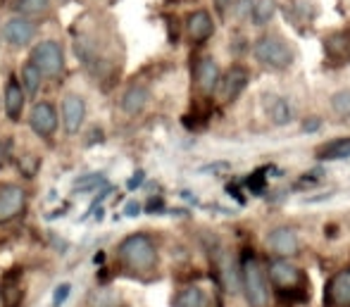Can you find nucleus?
Returning a JSON list of instances; mask_svg holds the SVG:
<instances>
[{
	"label": "nucleus",
	"mask_w": 350,
	"mask_h": 307,
	"mask_svg": "<svg viewBox=\"0 0 350 307\" xmlns=\"http://www.w3.org/2000/svg\"><path fill=\"white\" fill-rule=\"evenodd\" d=\"M241 284H243V295L248 300L250 307H267L269 303V286H267V274H265L260 260L253 252H245L239 267Z\"/></svg>",
	"instance_id": "obj_1"
},
{
	"label": "nucleus",
	"mask_w": 350,
	"mask_h": 307,
	"mask_svg": "<svg viewBox=\"0 0 350 307\" xmlns=\"http://www.w3.org/2000/svg\"><path fill=\"white\" fill-rule=\"evenodd\" d=\"M120 260L129 267L131 271H152L157 265V248L148 234H131L117 248Z\"/></svg>",
	"instance_id": "obj_2"
},
{
	"label": "nucleus",
	"mask_w": 350,
	"mask_h": 307,
	"mask_svg": "<svg viewBox=\"0 0 350 307\" xmlns=\"http://www.w3.org/2000/svg\"><path fill=\"white\" fill-rule=\"evenodd\" d=\"M253 53L255 60L267 69H277L279 72V69H288L293 64V48L281 36H274V34L260 36L253 46Z\"/></svg>",
	"instance_id": "obj_3"
},
{
	"label": "nucleus",
	"mask_w": 350,
	"mask_h": 307,
	"mask_svg": "<svg viewBox=\"0 0 350 307\" xmlns=\"http://www.w3.org/2000/svg\"><path fill=\"white\" fill-rule=\"evenodd\" d=\"M29 62H31L43 77H57V74H62V69H65V53H62L60 43L48 38V41H41L33 46Z\"/></svg>",
	"instance_id": "obj_4"
},
{
	"label": "nucleus",
	"mask_w": 350,
	"mask_h": 307,
	"mask_svg": "<svg viewBox=\"0 0 350 307\" xmlns=\"http://www.w3.org/2000/svg\"><path fill=\"white\" fill-rule=\"evenodd\" d=\"M27 207V191L17 184L0 186V224H8Z\"/></svg>",
	"instance_id": "obj_5"
},
{
	"label": "nucleus",
	"mask_w": 350,
	"mask_h": 307,
	"mask_svg": "<svg viewBox=\"0 0 350 307\" xmlns=\"http://www.w3.org/2000/svg\"><path fill=\"white\" fill-rule=\"evenodd\" d=\"M33 36H36V24H33L29 17H24V14H14V17H10L3 27V38L12 48L29 46V43L33 41Z\"/></svg>",
	"instance_id": "obj_6"
},
{
	"label": "nucleus",
	"mask_w": 350,
	"mask_h": 307,
	"mask_svg": "<svg viewBox=\"0 0 350 307\" xmlns=\"http://www.w3.org/2000/svg\"><path fill=\"white\" fill-rule=\"evenodd\" d=\"M29 126L38 138H51L57 129V112L51 103H36L29 112Z\"/></svg>",
	"instance_id": "obj_7"
},
{
	"label": "nucleus",
	"mask_w": 350,
	"mask_h": 307,
	"mask_svg": "<svg viewBox=\"0 0 350 307\" xmlns=\"http://www.w3.org/2000/svg\"><path fill=\"white\" fill-rule=\"evenodd\" d=\"M83 122H86V101L79 93H67L62 101V126L65 131L74 136L81 131Z\"/></svg>",
	"instance_id": "obj_8"
},
{
	"label": "nucleus",
	"mask_w": 350,
	"mask_h": 307,
	"mask_svg": "<svg viewBox=\"0 0 350 307\" xmlns=\"http://www.w3.org/2000/svg\"><path fill=\"white\" fill-rule=\"evenodd\" d=\"M245 86H248V72H245V67L234 64V67H229L219 77L217 91H219V96H221V101H224V103H234L236 98L245 91Z\"/></svg>",
	"instance_id": "obj_9"
},
{
	"label": "nucleus",
	"mask_w": 350,
	"mask_h": 307,
	"mask_svg": "<svg viewBox=\"0 0 350 307\" xmlns=\"http://www.w3.org/2000/svg\"><path fill=\"white\" fill-rule=\"evenodd\" d=\"M267 245L279 257H291L298 252V234L291 226H274L267 236Z\"/></svg>",
	"instance_id": "obj_10"
},
{
	"label": "nucleus",
	"mask_w": 350,
	"mask_h": 307,
	"mask_svg": "<svg viewBox=\"0 0 350 307\" xmlns=\"http://www.w3.org/2000/svg\"><path fill=\"white\" fill-rule=\"evenodd\" d=\"M269 281L277 286L279 291H293L298 286V279H300V269L295 265H291L288 260H274L269 265V271H267Z\"/></svg>",
	"instance_id": "obj_11"
},
{
	"label": "nucleus",
	"mask_w": 350,
	"mask_h": 307,
	"mask_svg": "<svg viewBox=\"0 0 350 307\" xmlns=\"http://www.w3.org/2000/svg\"><path fill=\"white\" fill-rule=\"evenodd\" d=\"M327 305L329 307H350V267L332 276L327 284Z\"/></svg>",
	"instance_id": "obj_12"
},
{
	"label": "nucleus",
	"mask_w": 350,
	"mask_h": 307,
	"mask_svg": "<svg viewBox=\"0 0 350 307\" xmlns=\"http://www.w3.org/2000/svg\"><path fill=\"white\" fill-rule=\"evenodd\" d=\"M24 105H27V93H24L22 83H19L17 79H10L8 86H5V96H3V107H5V115L10 117V122L22 120Z\"/></svg>",
	"instance_id": "obj_13"
},
{
	"label": "nucleus",
	"mask_w": 350,
	"mask_h": 307,
	"mask_svg": "<svg viewBox=\"0 0 350 307\" xmlns=\"http://www.w3.org/2000/svg\"><path fill=\"white\" fill-rule=\"evenodd\" d=\"M186 31H189V38L193 43L208 41L212 34H215V22H212L208 10H196V12H191L189 19H186Z\"/></svg>",
	"instance_id": "obj_14"
},
{
	"label": "nucleus",
	"mask_w": 350,
	"mask_h": 307,
	"mask_svg": "<svg viewBox=\"0 0 350 307\" xmlns=\"http://www.w3.org/2000/svg\"><path fill=\"white\" fill-rule=\"evenodd\" d=\"M148 103H150V91H148L143 83H134V86H129L124 93H122L120 107H122V112H124V115L136 117V115H141V112L146 110Z\"/></svg>",
	"instance_id": "obj_15"
},
{
	"label": "nucleus",
	"mask_w": 350,
	"mask_h": 307,
	"mask_svg": "<svg viewBox=\"0 0 350 307\" xmlns=\"http://www.w3.org/2000/svg\"><path fill=\"white\" fill-rule=\"evenodd\" d=\"M219 67L212 57H203L196 64V83H198L200 93L203 96H212L217 91V83H219Z\"/></svg>",
	"instance_id": "obj_16"
},
{
	"label": "nucleus",
	"mask_w": 350,
	"mask_h": 307,
	"mask_svg": "<svg viewBox=\"0 0 350 307\" xmlns=\"http://www.w3.org/2000/svg\"><path fill=\"white\" fill-rule=\"evenodd\" d=\"M265 110H267V117L272 120V124H277V126H288L295 120V110L288 98L269 96L267 103H265Z\"/></svg>",
	"instance_id": "obj_17"
},
{
	"label": "nucleus",
	"mask_w": 350,
	"mask_h": 307,
	"mask_svg": "<svg viewBox=\"0 0 350 307\" xmlns=\"http://www.w3.org/2000/svg\"><path fill=\"white\" fill-rule=\"evenodd\" d=\"M279 5L277 0H253V8H250V22L255 27H267L269 22L277 14Z\"/></svg>",
	"instance_id": "obj_18"
},
{
	"label": "nucleus",
	"mask_w": 350,
	"mask_h": 307,
	"mask_svg": "<svg viewBox=\"0 0 350 307\" xmlns=\"http://www.w3.org/2000/svg\"><path fill=\"white\" fill-rule=\"evenodd\" d=\"M319 160H350V136L324 143L317 150Z\"/></svg>",
	"instance_id": "obj_19"
},
{
	"label": "nucleus",
	"mask_w": 350,
	"mask_h": 307,
	"mask_svg": "<svg viewBox=\"0 0 350 307\" xmlns=\"http://www.w3.org/2000/svg\"><path fill=\"white\" fill-rule=\"evenodd\" d=\"M174 307H208V295L200 286H186L176 293Z\"/></svg>",
	"instance_id": "obj_20"
},
{
	"label": "nucleus",
	"mask_w": 350,
	"mask_h": 307,
	"mask_svg": "<svg viewBox=\"0 0 350 307\" xmlns=\"http://www.w3.org/2000/svg\"><path fill=\"white\" fill-rule=\"evenodd\" d=\"M19 83H22V88H24L27 96H36L38 88H41V83H43V74L38 72L31 62H27L22 67V74H19Z\"/></svg>",
	"instance_id": "obj_21"
},
{
	"label": "nucleus",
	"mask_w": 350,
	"mask_h": 307,
	"mask_svg": "<svg viewBox=\"0 0 350 307\" xmlns=\"http://www.w3.org/2000/svg\"><path fill=\"white\" fill-rule=\"evenodd\" d=\"M332 112L338 117V120H350V88H343V91H336L332 96Z\"/></svg>",
	"instance_id": "obj_22"
},
{
	"label": "nucleus",
	"mask_w": 350,
	"mask_h": 307,
	"mask_svg": "<svg viewBox=\"0 0 350 307\" xmlns=\"http://www.w3.org/2000/svg\"><path fill=\"white\" fill-rule=\"evenodd\" d=\"M14 8L24 17H36V14H46L51 10V0H17Z\"/></svg>",
	"instance_id": "obj_23"
},
{
	"label": "nucleus",
	"mask_w": 350,
	"mask_h": 307,
	"mask_svg": "<svg viewBox=\"0 0 350 307\" xmlns=\"http://www.w3.org/2000/svg\"><path fill=\"white\" fill-rule=\"evenodd\" d=\"M98 186H107V179L103 172H93V174H86V176H79L74 181V191L77 193H86V191H96Z\"/></svg>",
	"instance_id": "obj_24"
},
{
	"label": "nucleus",
	"mask_w": 350,
	"mask_h": 307,
	"mask_svg": "<svg viewBox=\"0 0 350 307\" xmlns=\"http://www.w3.org/2000/svg\"><path fill=\"white\" fill-rule=\"evenodd\" d=\"M91 305L93 307H117V298L107 291H96L91 295Z\"/></svg>",
	"instance_id": "obj_25"
},
{
	"label": "nucleus",
	"mask_w": 350,
	"mask_h": 307,
	"mask_svg": "<svg viewBox=\"0 0 350 307\" xmlns=\"http://www.w3.org/2000/svg\"><path fill=\"white\" fill-rule=\"evenodd\" d=\"M38 165H41V160H38L36 155H27V157H22V160H19V170L24 172V176H27V179H31V176L36 174Z\"/></svg>",
	"instance_id": "obj_26"
},
{
	"label": "nucleus",
	"mask_w": 350,
	"mask_h": 307,
	"mask_svg": "<svg viewBox=\"0 0 350 307\" xmlns=\"http://www.w3.org/2000/svg\"><path fill=\"white\" fill-rule=\"evenodd\" d=\"M72 293V286L70 284H60L55 289V293H53V307H62L67 303V298H70Z\"/></svg>",
	"instance_id": "obj_27"
},
{
	"label": "nucleus",
	"mask_w": 350,
	"mask_h": 307,
	"mask_svg": "<svg viewBox=\"0 0 350 307\" xmlns=\"http://www.w3.org/2000/svg\"><path fill=\"white\" fill-rule=\"evenodd\" d=\"M250 8H253V0H239L236 3V19L250 17Z\"/></svg>",
	"instance_id": "obj_28"
},
{
	"label": "nucleus",
	"mask_w": 350,
	"mask_h": 307,
	"mask_svg": "<svg viewBox=\"0 0 350 307\" xmlns=\"http://www.w3.org/2000/svg\"><path fill=\"white\" fill-rule=\"evenodd\" d=\"M250 188H253V191H265V184H267V179H265V174L262 172H255L253 176H250Z\"/></svg>",
	"instance_id": "obj_29"
},
{
	"label": "nucleus",
	"mask_w": 350,
	"mask_h": 307,
	"mask_svg": "<svg viewBox=\"0 0 350 307\" xmlns=\"http://www.w3.org/2000/svg\"><path fill=\"white\" fill-rule=\"evenodd\" d=\"M139 212H141V205L136 200H131V202H126V207H124V215L126 217H139Z\"/></svg>",
	"instance_id": "obj_30"
},
{
	"label": "nucleus",
	"mask_w": 350,
	"mask_h": 307,
	"mask_svg": "<svg viewBox=\"0 0 350 307\" xmlns=\"http://www.w3.org/2000/svg\"><path fill=\"white\" fill-rule=\"evenodd\" d=\"M143 176H146V174H143L141 170L136 172L134 176H131V179H129V184H126V186H129V191H136V188H139V186L143 184Z\"/></svg>",
	"instance_id": "obj_31"
},
{
	"label": "nucleus",
	"mask_w": 350,
	"mask_h": 307,
	"mask_svg": "<svg viewBox=\"0 0 350 307\" xmlns=\"http://www.w3.org/2000/svg\"><path fill=\"white\" fill-rule=\"evenodd\" d=\"M231 5H234V0H215V10H217L219 14H224L226 10L231 8Z\"/></svg>",
	"instance_id": "obj_32"
},
{
	"label": "nucleus",
	"mask_w": 350,
	"mask_h": 307,
	"mask_svg": "<svg viewBox=\"0 0 350 307\" xmlns=\"http://www.w3.org/2000/svg\"><path fill=\"white\" fill-rule=\"evenodd\" d=\"M322 126V122H319V117H310V122H305V131H314V129Z\"/></svg>",
	"instance_id": "obj_33"
},
{
	"label": "nucleus",
	"mask_w": 350,
	"mask_h": 307,
	"mask_svg": "<svg viewBox=\"0 0 350 307\" xmlns=\"http://www.w3.org/2000/svg\"><path fill=\"white\" fill-rule=\"evenodd\" d=\"M3 165H5V146L0 143V167H3Z\"/></svg>",
	"instance_id": "obj_34"
}]
</instances>
